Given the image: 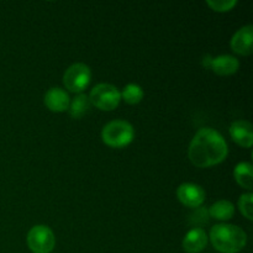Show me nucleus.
<instances>
[{
    "label": "nucleus",
    "instance_id": "a211bd4d",
    "mask_svg": "<svg viewBox=\"0 0 253 253\" xmlns=\"http://www.w3.org/2000/svg\"><path fill=\"white\" fill-rule=\"evenodd\" d=\"M207 4L209 5L210 9L217 12H226L230 11L232 7L236 6V0H208Z\"/></svg>",
    "mask_w": 253,
    "mask_h": 253
},
{
    "label": "nucleus",
    "instance_id": "20e7f679",
    "mask_svg": "<svg viewBox=\"0 0 253 253\" xmlns=\"http://www.w3.org/2000/svg\"><path fill=\"white\" fill-rule=\"evenodd\" d=\"M90 104L103 111H111L120 104L121 94L115 85L108 83H100L91 89L89 94Z\"/></svg>",
    "mask_w": 253,
    "mask_h": 253
},
{
    "label": "nucleus",
    "instance_id": "f8f14e48",
    "mask_svg": "<svg viewBox=\"0 0 253 253\" xmlns=\"http://www.w3.org/2000/svg\"><path fill=\"white\" fill-rule=\"evenodd\" d=\"M230 135H231L232 140H234L237 145L242 146V147L250 148L252 146V125L249 121L239 120L232 123L231 126H230Z\"/></svg>",
    "mask_w": 253,
    "mask_h": 253
},
{
    "label": "nucleus",
    "instance_id": "1a4fd4ad",
    "mask_svg": "<svg viewBox=\"0 0 253 253\" xmlns=\"http://www.w3.org/2000/svg\"><path fill=\"white\" fill-rule=\"evenodd\" d=\"M44 104L53 113H63L68 110L71 98L63 89L51 88L44 94Z\"/></svg>",
    "mask_w": 253,
    "mask_h": 253
},
{
    "label": "nucleus",
    "instance_id": "f03ea898",
    "mask_svg": "<svg viewBox=\"0 0 253 253\" xmlns=\"http://www.w3.org/2000/svg\"><path fill=\"white\" fill-rule=\"evenodd\" d=\"M209 239L214 249L221 253H237L247 244L246 232L241 227L230 224L215 225L210 231Z\"/></svg>",
    "mask_w": 253,
    "mask_h": 253
},
{
    "label": "nucleus",
    "instance_id": "dca6fc26",
    "mask_svg": "<svg viewBox=\"0 0 253 253\" xmlns=\"http://www.w3.org/2000/svg\"><path fill=\"white\" fill-rule=\"evenodd\" d=\"M121 99L126 101L127 104H131V105H135V104H138L143 98V89L141 88L138 84L130 83L123 89L121 91Z\"/></svg>",
    "mask_w": 253,
    "mask_h": 253
},
{
    "label": "nucleus",
    "instance_id": "2eb2a0df",
    "mask_svg": "<svg viewBox=\"0 0 253 253\" xmlns=\"http://www.w3.org/2000/svg\"><path fill=\"white\" fill-rule=\"evenodd\" d=\"M90 105L91 104L88 95H85V94H78L71 101V104H69V114H71L72 118L81 119L88 113L89 109H90Z\"/></svg>",
    "mask_w": 253,
    "mask_h": 253
},
{
    "label": "nucleus",
    "instance_id": "f257e3e1",
    "mask_svg": "<svg viewBox=\"0 0 253 253\" xmlns=\"http://www.w3.org/2000/svg\"><path fill=\"white\" fill-rule=\"evenodd\" d=\"M229 153L226 141L216 130L203 127L195 133L188 150L189 160L195 167L208 168L225 161Z\"/></svg>",
    "mask_w": 253,
    "mask_h": 253
},
{
    "label": "nucleus",
    "instance_id": "f3484780",
    "mask_svg": "<svg viewBox=\"0 0 253 253\" xmlns=\"http://www.w3.org/2000/svg\"><path fill=\"white\" fill-rule=\"evenodd\" d=\"M253 194L252 193H246L242 194L239 199V208L241 214L249 220L253 219V208H252Z\"/></svg>",
    "mask_w": 253,
    "mask_h": 253
},
{
    "label": "nucleus",
    "instance_id": "39448f33",
    "mask_svg": "<svg viewBox=\"0 0 253 253\" xmlns=\"http://www.w3.org/2000/svg\"><path fill=\"white\" fill-rule=\"evenodd\" d=\"M91 81V71L86 64L74 63L64 72V86L72 93L82 94Z\"/></svg>",
    "mask_w": 253,
    "mask_h": 253
},
{
    "label": "nucleus",
    "instance_id": "0eeeda50",
    "mask_svg": "<svg viewBox=\"0 0 253 253\" xmlns=\"http://www.w3.org/2000/svg\"><path fill=\"white\" fill-rule=\"evenodd\" d=\"M177 197L183 205L188 208H199L205 200V192L194 183H183L178 187Z\"/></svg>",
    "mask_w": 253,
    "mask_h": 253
},
{
    "label": "nucleus",
    "instance_id": "4468645a",
    "mask_svg": "<svg viewBox=\"0 0 253 253\" xmlns=\"http://www.w3.org/2000/svg\"><path fill=\"white\" fill-rule=\"evenodd\" d=\"M235 214V207L229 200H219L215 204H212L209 209V215L214 219L220 221H226L230 220Z\"/></svg>",
    "mask_w": 253,
    "mask_h": 253
},
{
    "label": "nucleus",
    "instance_id": "6e6552de",
    "mask_svg": "<svg viewBox=\"0 0 253 253\" xmlns=\"http://www.w3.org/2000/svg\"><path fill=\"white\" fill-rule=\"evenodd\" d=\"M230 46H231L232 51L237 54H241V56H249V54H251L253 51L252 25H247V26H244L240 30H237L236 34L232 36Z\"/></svg>",
    "mask_w": 253,
    "mask_h": 253
},
{
    "label": "nucleus",
    "instance_id": "7ed1b4c3",
    "mask_svg": "<svg viewBox=\"0 0 253 253\" xmlns=\"http://www.w3.org/2000/svg\"><path fill=\"white\" fill-rule=\"evenodd\" d=\"M135 136L132 125L125 120H114L106 124L101 131V140L113 148H123L130 145Z\"/></svg>",
    "mask_w": 253,
    "mask_h": 253
},
{
    "label": "nucleus",
    "instance_id": "ddd939ff",
    "mask_svg": "<svg viewBox=\"0 0 253 253\" xmlns=\"http://www.w3.org/2000/svg\"><path fill=\"white\" fill-rule=\"evenodd\" d=\"M234 177L237 184L244 189L252 190L253 188V167L251 163L241 162L235 167Z\"/></svg>",
    "mask_w": 253,
    "mask_h": 253
},
{
    "label": "nucleus",
    "instance_id": "423d86ee",
    "mask_svg": "<svg viewBox=\"0 0 253 253\" xmlns=\"http://www.w3.org/2000/svg\"><path fill=\"white\" fill-rule=\"evenodd\" d=\"M27 245L34 253H49L54 249L56 237L46 225H36L27 234Z\"/></svg>",
    "mask_w": 253,
    "mask_h": 253
},
{
    "label": "nucleus",
    "instance_id": "9d476101",
    "mask_svg": "<svg viewBox=\"0 0 253 253\" xmlns=\"http://www.w3.org/2000/svg\"><path fill=\"white\" fill-rule=\"evenodd\" d=\"M208 239L209 237L203 229L200 227L192 229L183 239V250L187 253H200L207 247Z\"/></svg>",
    "mask_w": 253,
    "mask_h": 253
},
{
    "label": "nucleus",
    "instance_id": "9b49d317",
    "mask_svg": "<svg viewBox=\"0 0 253 253\" xmlns=\"http://www.w3.org/2000/svg\"><path fill=\"white\" fill-rule=\"evenodd\" d=\"M207 66L210 67L219 76H231L237 72L240 62L236 57L230 56V54H221V56L210 59Z\"/></svg>",
    "mask_w": 253,
    "mask_h": 253
}]
</instances>
